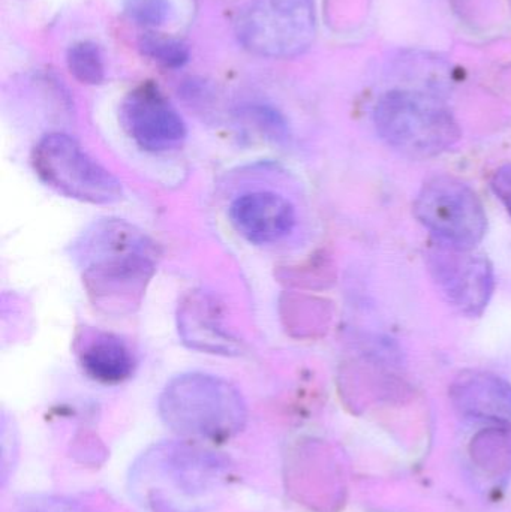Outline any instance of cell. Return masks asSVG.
Wrapping results in <instances>:
<instances>
[{
  "mask_svg": "<svg viewBox=\"0 0 511 512\" xmlns=\"http://www.w3.org/2000/svg\"><path fill=\"white\" fill-rule=\"evenodd\" d=\"M230 477V463L212 451L188 444H161L144 454L134 481L156 484L149 493L197 504L221 492Z\"/></svg>",
  "mask_w": 511,
  "mask_h": 512,
  "instance_id": "4",
  "label": "cell"
},
{
  "mask_svg": "<svg viewBox=\"0 0 511 512\" xmlns=\"http://www.w3.org/2000/svg\"><path fill=\"white\" fill-rule=\"evenodd\" d=\"M473 251L437 242L426 262L444 300L462 315L476 318L491 301L495 274L489 259Z\"/></svg>",
  "mask_w": 511,
  "mask_h": 512,
  "instance_id": "8",
  "label": "cell"
},
{
  "mask_svg": "<svg viewBox=\"0 0 511 512\" xmlns=\"http://www.w3.org/2000/svg\"><path fill=\"white\" fill-rule=\"evenodd\" d=\"M491 188L511 216V164L503 165L495 171Z\"/></svg>",
  "mask_w": 511,
  "mask_h": 512,
  "instance_id": "19",
  "label": "cell"
},
{
  "mask_svg": "<svg viewBox=\"0 0 511 512\" xmlns=\"http://www.w3.org/2000/svg\"><path fill=\"white\" fill-rule=\"evenodd\" d=\"M215 301L192 294L179 307V331L183 342L209 354H239L240 346L219 324Z\"/></svg>",
  "mask_w": 511,
  "mask_h": 512,
  "instance_id": "12",
  "label": "cell"
},
{
  "mask_svg": "<svg viewBox=\"0 0 511 512\" xmlns=\"http://www.w3.org/2000/svg\"><path fill=\"white\" fill-rule=\"evenodd\" d=\"M120 117L129 137L149 152H168L185 141V122L155 84L132 90L123 101Z\"/></svg>",
  "mask_w": 511,
  "mask_h": 512,
  "instance_id": "9",
  "label": "cell"
},
{
  "mask_svg": "<svg viewBox=\"0 0 511 512\" xmlns=\"http://www.w3.org/2000/svg\"><path fill=\"white\" fill-rule=\"evenodd\" d=\"M230 218L240 236L254 245L279 242L296 224L294 207L272 192H252L237 198L231 206Z\"/></svg>",
  "mask_w": 511,
  "mask_h": 512,
  "instance_id": "10",
  "label": "cell"
},
{
  "mask_svg": "<svg viewBox=\"0 0 511 512\" xmlns=\"http://www.w3.org/2000/svg\"><path fill=\"white\" fill-rule=\"evenodd\" d=\"M381 140L410 159H429L452 149L461 128L449 108L434 96L414 90H392L374 111Z\"/></svg>",
  "mask_w": 511,
  "mask_h": 512,
  "instance_id": "3",
  "label": "cell"
},
{
  "mask_svg": "<svg viewBox=\"0 0 511 512\" xmlns=\"http://www.w3.org/2000/svg\"><path fill=\"white\" fill-rule=\"evenodd\" d=\"M450 399L465 417L511 426V384L494 373L468 370L450 387Z\"/></svg>",
  "mask_w": 511,
  "mask_h": 512,
  "instance_id": "11",
  "label": "cell"
},
{
  "mask_svg": "<svg viewBox=\"0 0 511 512\" xmlns=\"http://www.w3.org/2000/svg\"><path fill=\"white\" fill-rule=\"evenodd\" d=\"M168 0H125V11L141 26H159L167 20Z\"/></svg>",
  "mask_w": 511,
  "mask_h": 512,
  "instance_id": "17",
  "label": "cell"
},
{
  "mask_svg": "<svg viewBox=\"0 0 511 512\" xmlns=\"http://www.w3.org/2000/svg\"><path fill=\"white\" fill-rule=\"evenodd\" d=\"M78 358L84 373L101 384L116 385L131 378L135 369V358L123 340L113 334H87L80 340Z\"/></svg>",
  "mask_w": 511,
  "mask_h": 512,
  "instance_id": "13",
  "label": "cell"
},
{
  "mask_svg": "<svg viewBox=\"0 0 511 512\" xmlns=\"http://www.w3.org/2000/svg\"><path fill=\"white\" fill-rule=\"evenodd\" d=\"M156 258L152 240L123 221L101 222L78 246L87 294L110 315H125L140 306Z\"/></svg>",
  "mask_w": 511,
  "mask_h": 512,
  "instance_id": "1",
  "label": "cell"
},
{
  "mask_svg": "<svg viewBox=\"0 0 511 512\" xmlns=\"http://www.w3.org/2000/svg\"><path fill=\"white\" fill-rule=\"evenodd\" d=\"M140 50L144 56L164 68H180L189 59L188 47L183 42L152 33L140 39Z\"/></svg>",
  "mask_w": 511,
  "mask_h": 512,
  "instance_id": "16",
  "label": "cell"
},
{
  "mask_svg": "<svg viewBox=\"0 0 511 512\" xmlns=\"http://www.w3.org/2000/svg\"><path fill=\"white\" fill-rule=\"evenodd\" d=\"M236 35L255 56H300L317 36L315 0H251L237 18Z\"/></svg>",
  "mask_w": 511,
  "mask_h": 512,
  "instance_id": "5",
  "label": "cell"
},
{
  "mask_svg": "<svg viewBox=\"0 0 511 512\" xmlns=\"http://www.w3.org/2000/svg\"><path fill=\"white\" fill-rule=\"evenodd\" d=\"M471 457L480 469L491 475L511 471V432L506 427H491L471 442Z\"/></svg>",
  "mask_w": 511,
  "mask_h": 512,
  "instance_id": "14",
  "label": "cell"
},
{
  "mask_svg": "<svg viewBox=\"0 0 511 512\" xmlns=\"http://www.w3.org/2000/svg\"><path fill=\"white\" fill-rule=\"evenodd\" d=\"M414 215L437 242L474 249L486 234L488 218L479 195L462 180L435 176L420 189Z\"/></svg>",
  "mask_w": 511,
  "mask_h": 512,
  "instance_id": "7",
  "label": "cell"
},
{
  "mask_svg": "<svg viewBox=\"0 0 511 512\" xmlns=\"http://www.w3.org/2000/svg\"><path fill=\"white\" fill-rule=\"evenodd\" d=\"M66 62H68L69 72L80 83L95 86L104 80V60L98 45L93 42L83 41L72 45L68 50Z\"/></svg>",
  "mask_w": 511,
  "mask_h": 512,
  "instance_id": "15",
  "label": "cell"
},
{
  "mask_svg": "<svg viewBox=\"0 0 511 512\" xmlns=\"http://www.w3.org/2000/svg\"><path fill=\"white\" fill-rule=\"evenodd\" d=\"M32 162L45 185L72 200L113 204L122 198L119 180L68 135H45L33 150Z\"/></svg>",
  "mask_w": 511,
  "mask_h": 512,
  "instance_id": "6",
  "label": "cell"
},
{
  "mask_svg": "<svg viewBox=\"0 0 511 512\" xmlns=\"http://www.w3.org/2000/svg\"><path fill=\"white\" fill-rule=\"evenodd\" d=\"M20 512H96L90 505L66 498L53 496H35L26 499L21 505Z\"/></svg>",
  "mask_w": 511,
  "mask_h": 512,
  "instance_id": "18",
  "label": "cell"
},
{
  "mask_svg": "<svg viewBox=\"0 0 511 512\" xmlns=\"http://www.w3.org/2000/svg\"><path fill=\"white\" fill-rule=\"evenodd\" d=\"M159 412L177 435L209 442L233 438L248 417L240 391L225 379L204 373H188L168 382Z\"/></svg>",
  "mask_w": 511,
  "mask_h": 512,
  "instance_id": "2",
  "label": "cell"
}]
</instances>
